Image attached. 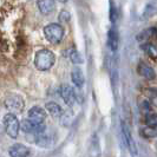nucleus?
<instances>
[{
  "instance_id": "f257e3e1",
  "label": "nucleus",
  "mask_w": 157,
  "mask_h": 157,
  "mask_svg": "<svg viewBox=\"0 0 157 157\" xmlns=\"http://www.w3.org/2000/svg\"><path fill=\"white\" fill-rule=\"evenodd\" d=\"M56 63V56L52 51L43 48L39 50L34 56V65L39 71L50 70Z\"/></svg>"
},
{
  "instance_id": "f03ea898",
  "label": "nucleus",
  "mask_w": 157,
  "mask_h": 157,
  "mask_svg": "<svg viewBox=\"0 0 157 157\" xmlns=\"http://www.w3.org/2000/svg\"><path fill=\"white\" fill-rule=\"evenodd\" d=\"M44 36L48 43L57 45L64 38V27L57 23L48 24L44 27Z\"/></svg>"
},
{
  "instance_id": "7ed1b4c3",
  "label": "nucleus",
  "mask_w": 157,
  "mask_h": 157,
  "mask_svg": "<svg viewBox=\"0 0 157 157\" xmlns=\"http://www.w3.org/2000/svg\"><path fill=\"white\" fill-rule=\"evenodd\" d=\"M4 126H5V131L11 138H17L19 135L20 130V123L18 121V118L14 113L8 112L4 117Z\"/></svg>"
},
{
  "instance_id": "20e7f679",
  "label": "nucleus",
  "mask_w": 157,
  "mask_h": 157,
  "mask_svg": "<svg viewBox=\"0 0 157 157\" xmlns=\"http://www.w3.org/2000/svg\"><path fill=\"white\" fill-rule=\"evenodd\" d=\"M4 103H5L6 109L10 110V112L14 113V115H16V112H21L24 109V106H25V103H24L23 97L19 96V94H7Z\"/></svg>"
},
{
  "instance_id": "39448f33",
  "label": "nucleus",
  "mask_w": 157,
  "mask_h": 157,
  "mask_svg": "<svg viewBox=\"0 0 157 157\" xmlns=\"http://www.w3.org/2000/svg\"><path fill=\"white\" fill-rule=\"evenodd\" d=\"M121 124H122V132H123V137H124V142H125L126 148H128V150H129V152H130L131 156L137 157V155H138L137 144H136L134 137H132V135H131V132H130L129 126L126 125L124 121H122Z\"/></svg>"
},
{
  "instance_id": "423d86ee",
  "label": "nucleus",
  "mask_w": 157,
  "mask_h": 157,
  "mask_svg": "<svg viewBox=\"0 0 157 157\" xmlns=\"http://www.w3.org/2000/svg\"><path fill=\"white\" fill-rule=\"evenodd\" d=\"M20 129L26 134L40 135L43 132H45L46 126H45L44 123H36V122H32L27 118V119H24L23 122L20 123Z\"/></svg>"
},
{
  "instance_id": "0eeeda50",
  "label": "nucleus",
  "mask_w": 157,
  "mask_h": 157,
  "mask_svg": "<svg viewBox=\"0 0 157 157\" xmlns=\"http://www.w3.org/2000/svg\"><path fill=\"white\" fill-rule=\"evenodd\" d=\"M59 94H60V97L63 98L64 102L66 103L69 106H73L76 101H77L75 90H73L70 85H67V84H63V85L60 86V89H59Z\"/></svg>"
},
{
  "instance_id": "6e6552de",
  "label": "nucleus",
  "mask_w": 157,
  "mask_h": 157,
  "mask_svg": "<svg viewBox=\"0 0 157 157\" xmlns=\"http://www.w3.org/2000/svg\"><path fill=\"white\" fill-rule=\"evenodd\" d=\"M46 116V111L40 106H33L29 110V119L36 123H44Z\"/></svg>"
},
{
  "instance_id": "1a4fd4ad",
  "label": "nucleus",
  "mask_w": 157,
  "mask_h": 157,
  "mask_svg": "<svg viewBox=\"0 0 157 157\" xmlns=\"http://www.w3.org/2000/svg\"><path fill=\"white\" fill-rule=\"evenodd\" d=\"M156 37L157 29L156 27H149V29H145L142 32H140L138 36L136 37V39L138 40L141 44H145V43H151Z\"/></svg>"
},
{
  "instance_id": "9d476101",
  "label": "nucleus",
  "mask_w": 157,
  "mask_h": 157,
  "mask_svg": "<svg viewBox=\"0 0 157 157\" xmlns=\"http://www.w3.org/2000/svg\"><path fill=\"white\" fill-rule=\"evenodd\" d=\"M10 157H27L30 155V149L21 143H16L8 149Z\"/></svg>"
},
{
  "instance_id": "9b49d317",
  "label": "nucleus",
  "mask_w": 157,
  "mask_h": 157,
  "mask_svg": "<svg viewBox=\"0 0 157 157\" xmlns=\"http://www.w3.org/2000/svg\"><path fill=\"white\" fill-rule=\"evenodd\" d=\"M137 72H138L140 76H142L143 78L148 79V80H152V79H155V77H156L155 70H154L150 65L144 63V62H141V63L138 64V66H137Z\"/></svg>"
},
{
  "instance_id": "f8f14e48",
  "label": "nucleus",
  "mask_w": 157,
  "mask_h": 157,
  "mask_svg": "<svg viewBox=\"0 0 157 157\" xmlns=\"http://www.w3.org/2000/svg\"><path fill=\"white\" fill-rule=\"evenodd\" d=\"M37 6L41 14L48 16L56 10V1L55 0H38Z\"/></svg>"
},
{
  "instance_id": "ddd939ff",
  "label": "nucleus",
  "mask_w": 157,
  "mask_h": 157,
  "mask_svg": "<svg viewBox=\"0 0 157 157\" xmlns=\"http://www.w3.org/2000/svg\"><path fill=\"white\" fill-rule=\"evenodd\" d=\"M118 32L116 31V29L115 27H111L109 32H108V45L110 47L111 51H117L118 48Z\"/></svg>"
},
{
  "instance_id": "4468645a",
  "label": "nucleus",
  "mask_w": 157,
  "mask_h": 157,
  "mask_svg": "<svg viewBox=\"0 0 157 157\" xmlns=\"http://www.w3.org/2000/svg\"><path fill=\"white\" fill-rule=\"evenodd\" d=\"M71 79H72L73 84L78 87H82L84 85V83H85L84 73H83V71L80 70L79 67H75L72 70V72H71Z\"/></svg>"
},
{
  "instance_id": "2eb2a0df",
  "label": "nucleus",
  "mask_w": 157,
  "mask_h": 157,
  "mask_svg": "<svg viewBox=\"0 0 157 157\" xmlns=\"http://www.w3.org/2000/svg\"><path fill=\"white\" fill-rule=\"evenodd\" d=\"M89 152L91 157H99L101 156V144H99V138L94 134L92 135V138L90 141V149Z\"/></svg>"
},
{
  "instance_id": "dca6fc26",
  "label": "nucleus",
  "mask_w": 157,
  "mask_h": 157,
  "mask_svg": "<svg viewBox=\"0 0 157 157\" xmlns=\"http://www.w3.org/2000/svg\"><path fill=\"white\" fill-rule=\"evenodd\" d=\"M45 109H46L47 112H48L53 118H60V116L63 115V112H64V110L62 109V106L55 102L47 103L46 105H45Z\"/></svg>"
},
{
  "instance_id": "f3484780",
  "label": "nucleus",
  "mask_w": 157,
  "mask_h": 157,
  "mask_svg": "<svg viewBox=\"0 0 157 157\" xmlns=\"http://www.w3.org/2000/svg\"><path fill=\"white\" fill-rule=\"evenodd\" d=\"M141 135L145 138H156L157 137V123L148 124L141 130Z\"/></svg>"
},
{
  "instance_id": "a211bd4d",
  "label": "nucleus",
  "mask_w": 157,
  "mask_h": 157,
  "mask_svg": "<svg viewBox=\"0 0 157 157\" xmlns=\"http://www.w3.org/2000/svg\"><path fill=\"white\" fill-rule=\"evenodd\" d=\"M142 48L148 53L150 58L152 59H157V44L155 43H145V44H142Z\"/></svg>"
},
{
  "instance_id": "6ab92c4d",
  "label": "nucleus",
  "mask_w": 157,
  "mask_h": 157,
  "mask_svg": "<svg viewBox=\"0 0 157 157\" xmlns=\"http://www.w3.org/2000/svg\"><path fill=\"white\" fill-rule=\"evenodd\" d=\"M37 137V140H36V144H38L39 147L41 148H48L51 144H52V141H51V138L46 136V135H44V132L40 135H36Z\"/></svg>"
},
{
  "instance_id": "aec40b11",
  "label": "nucleus",
  "mask_w": 157,
  "mask_h": 157,
  "mask_svg": "<svg viewBox=\"0 0 157 157\" xmlns=\"http://www.w3.org/2000/svg\"><path fill=\"white\" fill-rule=\"evenodd\" d=\"M69 58L73 64H83L84 63V58L80 55V52L77 51L76 48H70L69 51Z\"/></svg>"
},
{
  "instance_id": "412c9836",
  "label": "nucleus",
  "mask_w": 157,
  "mask_h": 157,
  "mask_svg": "<svg viewBox=\"0 0 157 157\" xmlns=\"http://www.w3.org/2000/svg\"><path fill=\"white\" fill-rule=\"evenodd\" d=\"M59 21L60 23H69L71 19V14L70 12H67V11H65V10H63L60 13H59Z\"/></svg>"
},
{
  "instance_id": "4be33fe9",
  "label": "nucleus",
  "mask_w": 157,
  "mask_h": 157,
  "mask_svg": "<svg viewBox=\"0 0 157 157\" xmlns=\"http://www.w3.org/2000/svg\"><path fill=\"white\" fill-rule=\"evenodd\" d=\"M116 19H117V10L115 8V5H113V2H112V0H111V6H110V20L112 23H115L116 21Z\"/></svg>"
},
{
  "instance_id": "5701e85b",
  "label": "nucleus",
  "mask_w": 157,
  "mask_h": 157,
  "mask_svg": "<svg viewBox=\"0 0 157 157\" xmlns=\"http://www.w3.org/2000/svg\"><path fill=\"white\" fill-rule=\"evenodd\" d=\"M150 99H151V103L155 105V106H157V91H152L151 94H150Z\"/></svg>"
},
{
  "instance_id": "b1692460",
  "label": "nucleus",
  "mask_w": 157,
  "mask_h": 157,
  "mask_svg": "<svg viewBox=\"0 0 157 157\" xmlns=\"http://www.w3.org/2000/svg\"><path fill=\"white\" fill-rule=\"evenodd\" d=\"M59 2H62V4H65V2H67V0H58Z\"/></svg>"
}]
</instances>
